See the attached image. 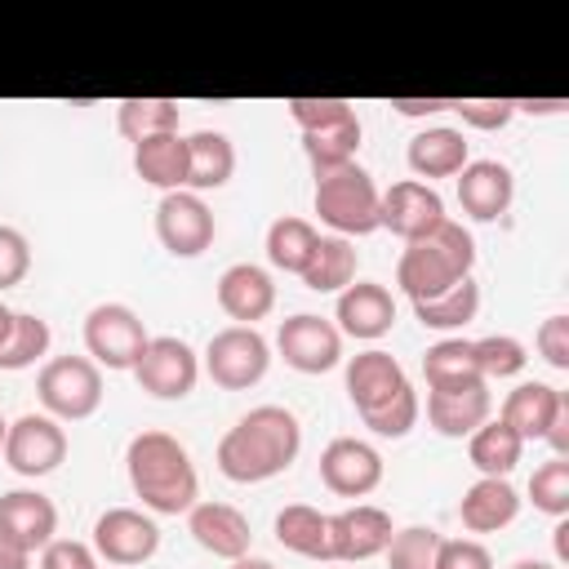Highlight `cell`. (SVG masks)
<instances>
[{
  "instance_id": "1",
  "label": "cell",
  "mask_w": 569,
  "mask_h": 569,
  "mask_svg": "<svg viewBox=\"0 0 569 569\" xmlns=\"http://www.w3.org/2000/svg\"><path fill=\"white\" fill-rule=\"evenodd\" d=\"M298 449H302L298 418L284 405H258L218 440V471L236 485H258L289 471Z\"/></svg>"
},
{
  "instance_id": "2",
  "label": "cell",
  "mask_w": 569,
  "mask_h": 569,
  "mask_svg": "<svg viewBox=\"0 0 569 569\" xmlns=\"http://www.w3.org/2000/svg\"><path fill=\"white\" fill-rule=\"evenodd\" d=\"M129 485L156 516H182L200 498V480L191 467V453L169 431H138L124 449Z\"/></svg>"
},
{
  "instance_id": "3",
  "label": "cell",
  "mask_w": 569,
  "mask_h": 569,
  "mask_svg": "<svg viewBox=\"0 0 569 569\" xmlns=\"http://www.w3.org/2000/svg\"><path fill=\"white\" fill-rule=\"evenodd\" d=\"M471 262H476L471 231L462 222L445 218L436 231L405 244V253L396 262V284L409 293V302H422V298H436V293L453 289L458 280H467Z\"/></svg>"
},
{
  "instance_id": "4",
  "label": "cell",
  "mask_w": 569,
  "mask_h": 569,
  "mask_svg": "<svg viewBox=\"0 0 569 569\" xmlns=\"http://www.w3.org/2000/svg\"><path fill=\"white\" fill-rule=\"evenodd\" d=\"M378 200H382V191L373 187L369 169H360L356 160L316 173V213L342 240L378 231Z\"/></svg>"
},
{
  "instance_id": "5",
  "label": "cell",
  "mask_w": 569,
  "mask_h": 569,
  "mask_svg": "<svg viewBox=\"0 0 569 569\" xmlns=\"http://www.w3.org/2000/svg\"><path fill=\"white\" fill-rule=\"evenodd\" d=\"M36 391H40V405L49 409V418L80 422L102 405V373L89 356H53L40 369Z\"/></svg>"
},
{
  "instance_id": "6",
  "label": "cell",
  "mask_w": 569,
  "mask_h": 569,
  "mask_svg": "<svg viewBox=\"0 0 569 569\" xmlns=\"http://www.w3.org/2000/svg\"><path fill=\"white\" fill-rule=\"evenodd\" d=\"M267 365H271V347L253 325L218 329L204 347V373L222 391H249L253 382H262Z\"/></svg>"
},
{
  "instance_id": "7",
  "label": "cell",
  "mask_w": 569,
  "mask_h": 569,
  "mask_svg": "<svg viewBox=\"0 0 569 569\" xmlns=\"http://www.w3.org/2000/svg\"><path fill=\"white\" fill-rule=\"evenodd\" d=\"M147 347V329L138 320L133 307L124 302H98L89 316H84V351L93 365H107V369H133L138 356Z\"/></svg>"
},
{
  "instance_id": "8",
  "label": "cell",
  "mask_w": 569,
  "mask_h": 569,
  "mask_svg": "<svg viewBox=\"0 0 569 569\" xmlns=\"http://www.w3.org/2000/svg\"><path fill=\"white\" fill-rule=\"evenodd\" d=\"M0 453H4V462H9L18 476L36 480V476H49V471L62 467V458H67V436H62L58 418H49V413H22L18 422H9Z\"/></svg>"
},
{
  "instance_id": "9",
  "label": "cell",
  "mask_w": 569,
  "mask_h": 569,
  "mask_svg": "<svg viewBox=\"0 0 569 569\" xmlns=\"http://www.w3.org/2000/svg\"><path fill=\"white\" fill-rule=\"evenodd\" d=\"M445 200L431 182H418V178H405V182H391L378 200V227H387L391 236H400L405 244L409 240H422L427 231H436L445 222Z\"/></svg>"
},
{
  "instance_id": "10",
  "label": "cell",
  "mask_w": 569,
  "mask_h": 569,
  "mask_svg": "<svg viewBox=\"0 0 569 569\" xmlns=\"http://www.w3.org/2000/svg\"><path fill=\"white\" fill-rule=\"evenodd\" d=\"M213 213L196 191H164L156 204V236L173 258H200L213 244Z\"/></svg>"
},
{
  "instance_id": "11",
  "label": "cell",
  "mask_w": 569,
  "mask_h": 569,
  "mask_svg": "<svg viewBox=\"0 0 569 569\" xmlns=\"http://www.w3.org/2000/svg\"><path fill=\"white\" fill-rule=\"evenodd\" d=\"M133 378L156 400H182L200 378V360L182 338H147Z\"/></svg>"
},
{
  "instance_id": "12",
  "label": "cell",
  "mask_w": 569,
  "mask_h": 569,
  "mask_svg": "<svg viewBox=\"0 0 569 569\" xmlns=\"http://www.w3.org/2000/svg\"><path fill=\"white\" fill-rule=\"evenodd\" d=\"M276 347H280L284 365L298 369V373H329L342 360V333H338V325H329L325 316H311V311L289 316L280 325V333H276Z\"/></svg>"
},
{
  "instance_id": "13",
  "label": "cell",
  "mask_w": 569,
  "mask_h": 569,
  "mask_svg": "<svg viewBox=\"0 0 569 569\" xmlns=\"http://www.w3.org/2000/svg\"><path fill=\"white\" fill-rule=\"evenodd\" d=\"M320 480L338 498H365V493H373L382 485V453L369 440L338 436L320 453Z\"/></svg>"
},
{
  "instance_id": "14",
  "label": "cell",
  "mask_w": 569,
  "mask_h": 569,
  "mask_svg": "<svg viewBox=\"0 0 569 569\" xmlns=\"http://www.w3.org/2000/svg\"><path fill=\"white\" fill-rule=\"evenodd\" d=\"M58 533V507L36 489H13L0 498V547L4 551H44Z\"/></svg>"
},
{
  "instance_id": "15",
  "label": "cell",
  "mask_w": 569,
  "mask_h": 569,
  "mask_svg": "<svg viewBox=\"0 0 569 569\" xmlns=\"http://www.w3.org/2000/svg\"><path fill=\"white\" fill-rule=\"evenodd\" d=\"M93 547L107 565H142V560L156 556L160 529H156L151 516H142L133 507H111L93 525Z\"/></svg>"
},
{
  "instance_id": "16",
  "label": "cell",
  "mask_w": 569,
  "mask_h": 569,
  "mask_svg": "<svg viewBox=\"0 0 569 569\" xmlns=\"http://www.w3.org/2000/svg\"><path fill=\"white\" fill-rule=\"evenodd\" d=\"M516 196V178L502 160H467L462 178H458V204L467 218L476 222H493L511 209Z\"/></svg>"
},
{
  "instance_id": "17",
  "label": "cell",
  "mask_w": 569,
  "mask_h": 569,
  "mask_svg": "<svg viewBox=\"0 0 569 569\" xmlns=\"http://www.w3.org/2000/svg\"><path fill=\"white\" fill-rule=\"evenodd\" d=\"M391 516L382 507L356 502L338 516H329V542H333V560H369L378 551H387L391 542Z\"/></svg>"
},
{
  "instance_id": "18",
  "label": "cell",
  "mask_w": 569,
  "mask_h": 569,
  "mask_svg": "<svg viewBox=\"0 0 569 569\" xmlns=\"http://www.w3.org/2000/svg\"><path fill=\"white\" fill-rule=\"evenodd\" d=\"M338 333H351L360 342H373L382 333H391L396 325V302L387 293V284L378 280H356L338 293Z\"/></svg>"
},
{
  "instance_id": "19",
  "label": "cell",
  "mask_w": 569,
  "mask_h": 569,
  "mask_svg": "<svg viewBox=\"0 0 569 569\" xmlns=\"http://www.w3.org/2000/svg\"><path fill=\"white\" fill-rule=\"evenodd\" d=\"M489 382H462V387H436L427 391V422L449 436V440H462L471 436L480 422H489Z\"/></svg>"
},
{
  "instance_id": "20",
  "label": "cell",
  "mask_w": 569,
  "mask_h": 569,
  "mask_svg": "<svg viewBox=\"0 0 569 569\" xmlns=\"http://www.w3.org/2000/svg\"><path fill=\"white\" fill-rule=\"evenodd\" d=\"M187 529L218 560H240V556H249V542H253L244 511H236L231 502H196L187 511Z\"/></svg>"
},
{
  "instance_id": "21",
  "label": "cell",
  "mask_w": 569,
  "mask_h": 569,
  "mask_svg": "<svg viewBox=\"0 0 569 569\" xmlns=\"http://www.w3.org/2000/svg\"><path fill=\"white\" fill-rule=\"evenodd\" d=\"M405 382H409V378H405L400 360H396L391 351H378V347H369V351L351 356V365H347V396H351L356 413L378 409V405H382V400H391Z\"/></svg>"
},
{
  "instance_id": "22",
  "label": "cell",
  "mask_w": 569,
  "mask_h": 569,
  "mask_svg": "<svg viewBox=\"0 0 569 569\" xmlns=\"http://www.w3.org/2000/svg\"><path fill=\"white\" fill-rule=\"evenodd\" d=\"M218 307H222L231 320L253 325V320H262V316L276 307V284H271V276H267L262 267L236 262V267H227V271L218 276Z\"/></svg>"
},
{
  "instance_id": "23",
  "label": "cell",
  "mask_w": 569,
  "mask_h": 569,
  "mask_svg": "<svg viewBox=\"0 0 569 569\" xmlns=\"http://www.w3.org/2000/svg\"><path fill=\"white\" fill-rule=\"evenodd\" d=\"M516 516H520V493L511 489V480H498V476H480L458 502V520L471 533H498Z\"/></svg>"
},
{
  "instance_id": "24",
  "label": "cell",
  "mask_w": 569,
  "mask_h": 569,
  "mask_svg": "<svg viewBox=\"0 0 569 569\" xmlns=\"http://www.w3.org/2000/svg\"><path fill=\"white\" fill-rule=\"evenodd\" d=\"M236 173V147L227 133L218 129H196L187 138V187L200 196V191H218L227 187Z\"/></svg>"
},
{
  "instance_id": "25",
  "label": "cell",
  "mask_w": 569,
  "mask_h": 569,
  "mask_svg": "<svg viewBox=\"0 0 569 569\" xmlns=\"http://www.w3.org/2000/svg\"><path fill=\"white\" fill-rule=\"evenodd\" d=\"M133 173L160 191L187 187V138L182 133H156L133 142Z\"/></svg>"
},
{
  "instance_id": "26",
  "label": "cell",
  "mask_w": 569,
  "mask_h": 569,
  "mask_svg": "<svg viewBox=\"0 0 569 569\" xmlns=\"http://www.w3.org/2000/svg\"><path fill=\"white\" fill-rule=\"evenodd\" d=\"M565 405V391L547 387V382H520L516 391H507L502 400V422L520 436V440H542L551 418L560 413Z\"/></svg>"
},
{
  "instance_id": "27",
  "label": "cell",
  "mask_w": 569,
  "mask_h": 569,
  "mask_svg": "<svg viewBox=\"0 0 569 569\" xmlns=\"http://www.w3.org/2000/svg\"><path fill=\"white\" fill-rule=\"evenodd\" d=\"M405 160H409V169H413L418 178H427V182H431V178H453V173H462V164H467V138H462L458 129H445V124L422 129V133L409 138Z\"/></svg>"
},
{
  "instance_id": "28",
  "label": "cell",
  "mask_w": 569,
  "mask_h": 569,
  "mask_svg": "<svg viewBox=\"0 0 569 569\" xmlns=\"http://www.w3.org/2000/svg\"><path fill=\"white\" fill-rule=\"evenodd\" d=\"M298 276L311 293H342L356 280V244L342 236H320Z\"/></svg>"
},
{
  "instance_id": "29",
  "label": "cell",
  "mask_w": 569,
  "mask_h": 569,
  "mask_svg": "<svg viewBox=\"0 0 569 569\" xmlns=\"http://www.w3.org/2000/svg\"><path fill=\"white\" fill-rule=\"evenodd\" d=\"M276 538L280 547L307 556V560H333V542H329V516L307 507V502H289L276 516Z\"/></svg>"
},
{
  "instance_id": "30",
  "label": "cell",
  "mask_w": 569,
  "mask_h": 569,
  "mask_svg": "<svg viewBox=\"0 0 569 569\" xmlns=\"http://www.w3.org/2000/svg\"><path fill=\"white\" fill-rule=\"evenodd\" d=\"M520 449H525V440H520L502 418L480 422V427L471 431V440H467V458H471V467H476L480 476H498V480L511 476V467L520 462Z\"/></svg>"
},
{
  "instance_id": "31",
  "label": "cell",
  "mask_w": 569,
  "mask_h": 569,
  "mask_svg": "<svg viewBox=\"0 0 569 569\" xmlns=\"http://www.w3.org/2000/svg\"><path fill=\"white\" fill-rule=\"evenodd\" d=\"M302 151H307V160H311L316 173L338 169V164H351L356 151H360V116L333 120L325 129H307L302 133Z\"/></svg>"
},
{
  "instance_id": "32",
  "label": "cell",
  "mask_w": 569,
  "mask_h": 569,
  "mask_svg": "<svg viewBox=\"0 0 569 569\" xmlns=\"http://www.w3.org/2000/svg\"><path fill=\"white\" fill-rule=\"evenodd\" d=\"M476 311H480V284L467 276V280H458L453 289H445V293H436V298H422V302H413V316H418V325L422 329H462L467 320H476Z\"/></svg>"
},
{
  "instance_id": "33",
  "label": "cell",
  "mask_w": 569,
  "mask_h": 569,
  "mask_svg": "<svg viewBox=\"0 0 569 569\" xmlns=\"http://www.w3.org/2000/svg\"><path fill=\"white\" fill-rule=\"evenodd\" d=\"M422 378H427V391H436V387H462V382H485L480 369H476V356H471V342L467 338H440L436 347H427Z\"/></svg>"
},
{
  "instance_id": "34",
  "label": "cell",
  "mask_w": 569,
  "mask_h": 569,
  "mask_svg": "<svg viewBox=\"0 0 569 569\" xmlns=\"http://www.w3.org/2000/svg\"><path fill=\"white\" fill-rule=\"evenodd\" d=\"M116 129L129 142L156 138V133H178V102L169 98H124L116 107Z\"/></svg>"
},
{
  "instance_id": "35",
  "label": "cell",
  "mask_w": 569,
  "mask_h": 569,
  "mask_svg": "<svg viewBox=\"0 0 569 569\" xmlns=\"http://www.w3.org/2000/svg\"><path fill=\"white\" fill-rule=\"evenodd\" d=\"M316 240H320V231H316L307 218H276V222L267 227V258H271V267L298 276V271L307 267Z\"/></svg>"
},
{
  "instance_id": "36",
  "label": "cell",
  "mask_w": 569,
  "mask_h": 569,
  "mask_svg": "<svg viewBox=\"0 0 569 569\" xmlns=\"http://www.w3.org/2000/svg\"><path fill=\"white\" fill-rule=\"evenodd\" d=\"M49 351V325L31 311H13V333L0 347V369H27Z\"/></svg>"
},
{
  "instance_id": "37",
  "label": "cell",
  "mask_w": 569,
  "mask_h": 569,
  "mask_svg": "<svg viewBox=\"0 0 569 569\" xmlns=\"http://www.w3.org/2000/svg\"><path fill=\"white\" fill-rule=\"evenodd\" d=\"M471 356H476V369H480L485 382H489V378H516V373L529 365L525 342L511 338V333H489V338L471 342Z\"/></svg>"
},
{
  "instance_id": "38",
  "label": "cell",
  "mask_w": 569,
  "mask_h": 569,
  "mask_svg": "<svg viewBox=\"0 0 569 569\" xmlns=\"http://www.w3.org/2000/svg\"><path fill=\"white\" fill-rule=\"evenodd\" d=\"M436 551H440V533L427 525H409V529L391 533L387 565L391 569H436Z\"/></svg>"
},
{
  "instance_id": "39",
  "label": "cell",
  "mask_w": 569,
  "mask_h": 569,
  "mask_svg": "<svg viewBox=\"0 0 569 569\" xmlns=\"http://www.w3.org/2000/svg\"><path fill=\"white\" fill-rule=\"evenodd\" d=\"M360 418H365V427H369L373 436L400 440V436H409V431H413V422H418V391L405 382L391 400H382L378 409H369V413H360Z\"/></svg>"
},
{
  "instance_id": "40",
  "label": "cell",
  "mask_w": 569,
  "mask_h": 569,
  "mask_svg": "<svg viewBox=\"0 0 569 569\" xmlns=\"http://www.w3.org/2000/svg\"><path fill=\"white\" fill-rule=\"evenodd\" d=\"M529 498L538 511L547 516H569V462L565 458H547L542 467H533L529 476Z\"/></svg>"
},
{
  "instance_id": "41",
  "label": "cell",
  "mask_w": 569,
  "mask_h": 569,
  "mask_svg": "<svg viewBox=\"0 0 569 569\" xmlns=\"http://www.w3.org/2000/svg\"><path fill=\"white\" fill-rule=\"evenodd\" d=\"M453 111L462 116V124L493 133L516 116V98H453Z\"/></svg>"
},
{
  "instance_id": "42",
  "label": "cell",
  "mask_w": 569,
  "mask_h": 569,
  "mask_svg": "<svg viewBox=\"0 0 569 569\" xmlns=\"http://www.w3.org/2000/svg\"><path fill=\"white\" fill-rule=\"evenodd\" d=\"M289 116H293V124L307 133V129H325V124H333V120L356 116V107H351L347 98H289Z\"/></svg>"
},
{
  "instance_id": "43",
  "label": "cell",
  "mask_w": 569,
  "mask_h": 569,
  "mask_svg": "<svg viewBox=\"0 0 569 569\" xmlns=\"http://www.w3.org/2000/svg\"><path fill=\"white\" fill-rule=\"evenodd\" d=\"M27 271H31V244H27V236L13 231V227H0V293L13 289V284H22Z\"/></svg>"
},
{
  "instance_id": "44",
  "label": "cell",
  "mask_w": 569,
  "mask_h": 569,
  "mask_svg": "<svg viewBox=\"0 0 569 569\" xmlns=\"http://www.w3.org/2000/svg\"><path fill=\"white\" fill-rule=\"evenodd\" d=\"M436 569H493V556L476 538H440Z\"/></svg>"
},
{
  "instance_id": "45",
  "label": "cell",
  "mask_w": 569,
  "mask_h": 569,
  "mask_svg": "<svg viewBox=\"0 0 569 569\" xmlns=\"http://www.w3.org/2000/svg\"><path fill=\"white\" fill-rule=\"evenodd\" d=\"M538 356L551 369H569V316H547L538 325Z\"/></svg>"
},
{
  "instance_id": "46",
  "label": "cell",
  "mask_w": 569,
  "mask_h": 569,
  "mask_svg": "<svg viewBox=\"0 0 569 569\" xmlns=\"http://www.w3.org/2000/svg\"><path fill=\"white\" fill-rule=\"evenodd\" d=\"M40 569H98V556H93V547H84L76 538H53L40 551Z\"/></svg>"
},
{
  "instance_id": "47",
  "label": "cell",
  "mask_w": 569,
  "mask_h": 569,
  "mask_svg": "<svg viewBox=\"0 0 569 569\" xmlns=\"http://www.w3.org/2000/svg\"><path fill=\"white\" fill-rule=\"evenodd\" d=\"M391 107L400 116H431V111H449L453 98H391Z\"/></svg>"
},
{
  "instance_id": "48",
  "label": "cell",
  "mask_w": 569,
  "mask_h": 569,
  "mask_svg": "<svg viewBox=\"0 0 569 569\" xmlns=\"http://www.w3.org/2000/svg\"><path fill=\"white\" fill-rule=\"evenodd\" d=\"M542 440H551L556 458H565V453H569V400L560 405V413L551 418V427H547V436H542Z\"/></svg>"
},
{
  "instance_id": "49",
  "label": "cell",
  "mask_w": 569,
  "mask_h": 569,
  "mask_svg": "<svg viewBox=\"0 0 569 569\" xmlns=\"http://www.w3.org/2000/svg\"><path fill=\"white\" fill-rule=\"evenodd\" d=\"M569 98H520L516 111H529V116H551V111H565Z\"/></svg>"
},
{
  "instance_id": "50",
  "label": "cell",
  "mask_w": 569,
  "mask_h": 569,
  "mask_svg": "<svg viewBox=\"0 0 569 569\" xmlns=\"http://www.w3.org/2000/svg\"><path fill=\"white\" fill-rule=\"evenodd\" d=\"M0 569H31V560H27L22 551H4V547H0Z\"/></svg>"
},
{
  "instance_id": "51",
  "label": "cell",
  "mask_w": 569,
  "mask_h": 569,
  "mask_svg": "<svg viewBox=\"0 0 569 569\" xmlns=\"http://www.w3.org/2000/svg\"><path fill=\"white\" fill-rule=\"evenodd\" d=\"M9 333H13V311H9L4 302H0V347L9 342Z\"/></svg>"
},
{
  "instance_id": "52",
  "label": "cell",
  "mask_w": 569,
  "mask_h": 569,
  "mask_svg": "<svg viewBox=\"0 0 569 569\" xmlns=\"http://www.w3.org/2000/svg\"><path fill=\"white\" fill-rule=\"evenodd\" d=\"M231 569H276L271 560H258V556H240V560H231Z\"/></svg>"
},
{
  "instance_id": "53",
  "label": "cell",
  "mask_w": 569,
  "mask_h": 569,
  "mask_svg": "<svg viewBox=\"0 0 569 569\" xmlns=\"http://www.w3.org/2000/svg\"><path fill=\"white\" fill-rule=\"evenodd\" d=\"M511 569H556V565H547V560H516Z\"/></svg>"
},
{
  "instance_id": "54",
  "label": "cell",
  "mask_w": 569,
  "mask_h": 569,
  "mask_svg": "<svg viewBox=\"0 0 569 569\" xmlns=\"http://www.w3.org/2000/svg\"><path fill=\"white\" fill-rule=\"evenodd\" d=\"M4 431H9V422H4V418H0V449H4Z\"/></svg>"
}]
</instances>
